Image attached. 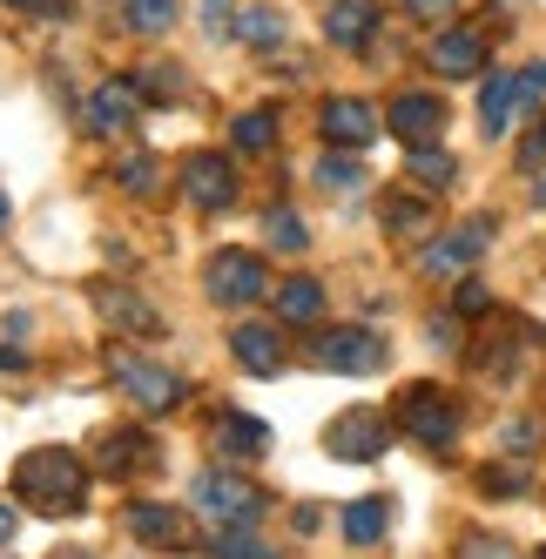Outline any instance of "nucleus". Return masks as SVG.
Listing matches in <instances>:
<instances>
[{
	"instance_id": "obj_1",
	"label": "nucleus",
	"mask_w": 546,
	"mask_h": 559,
	"mask_svg": "<svg viewBox=\"0 0 546 559\" xmlns=\"http://www.w3.org/2000/svg\"><path fill=\"white\" fill-rule=\"evenodd\" d=\"M88 478L95 465L82 452H68V445H34L14 459V499L27 512H48V519H68V512H82L88 506Z\"/></svg>"
},
{
	"instance_id": "obj_2",
	"label": "nucleus",
	"mask_w": 546,
	"mask_h": 559,
	"mask_svg": "<svg viewBox=\"0 0 546 559\" xmlns=\"http://www.w3.org/2000/svg\"><path fill=\"white\" fill-rule=\"evenodd\" d=\"M399 431H412L425 452H452L459 445V397L439 391V384H405L399 405H392Z\"/></svg>"
},
{
	"instance_id": "obj_3",
	"label": "nucleus",
	"mask_w": 546,
	"mask_h": 559,
	"mask_svg": "<svg viewBox=\"0 0 546 559\" xmlns=\"http://www.w3.org/2000/svg\"><path fill=\"white\" fill-rule=\"evenodd\" d=\"M115 384H122L149 418L176 412L182 397H189V378H182V371H169V365H155V357H142V350H115Z\"/></svg>"
},
{
	"instance_id": "obj_4",
	"label": "nucleus",
	"mask_w": 546,
	"mask_h": 559,
	"mask_svg": "<svg viewBox=\"0 0 546 559\" xmlns=\"http://www.w3.org/2000/svg\"><path fill=\"white\" fill-rule=\"evenodd\" d=\"M203 290H210V304H223V310H250V304L270 290V270H263L257 250H216L210 270H203Z\"/></svg>"
},
{
	"instance_id": "obj_5",
	"label": "nucleus",
	"mask_w": 546,
	"mask_h": 559,
	"mask_svg": "<svg viewBox=\"0 0 546 559\" xmlns=\"http://www.w3.org/2000/svg\"><path fill=\"white\" fill-rule=\"evenodd\" d=\"M310 365L344 371V378H365V371L384 365V337L365 331V324H337V331H324L318 344H310Z\"/></svg>"
},
{
	"instance_id": "obj_6",
	"label": "nucleus",
	"mask_w": 546,
	"mask_h": 559,
	"mask_svg": "<svg viewBox=\"0 0 546 559\" xmlns=\"http://www.w3.org/2000/svg\"><path fill=\"white\" fill-rule=\"evenodd\" d=\"M182 195L197 210H210V216H223V210H237V163H229L223 148H197L182 163Z\"/></svg>"
},
{
	"instance_id": "obj_7",
	"label": "nucleus",
	"mask_w": 546,
	"mask_h": 559,
	"mask_svg": "<svg viewBox=\"0 0 546 559\" xmlns=\"http://www.w3.org/2000/svg\"><path fill=\"white\" fill-rule=\"evenodd\" d=\"M189 499H197L210 519H257V512H263V492L250 486L244 472H229V465H210V472H197V486H189Z\"/></svg>"
},
{
	"instance_id": "obj_8",
	"label": "nucleus",
	"mask_w": 546,
	"mask_h": 559,
	"mask_svg": "<svg viewBox=\"0 0 546 559\" xmlns=\"http://www.w3.org/2000/svg\"><path fill=\"white\" fill-rule=\"evenodd\" d=\"M384 445H392V418L358 405V412H337L331 431H324V452L331 459H384Z\"/></svg>"
},
{
	"instance_id": "obj_9",
	"label": "nucleus",
	"mask_w": 546,
	"mask_h": 559,
	"mask_svg": "<svg viewBox=\"0 0 546 559\" xmlns=\"http://www.w3.org/2000/svg\"><path fill=\"white\" fill-rule=\"evenodd\" d=\"M486 243H492V223H459L452 236H432V243H425L418 270H425V276H465V270L479 263Z\"/></svg>"
},
{
	"instance_id": "obj_10",
	"label": "nucleus",
	"mask_w": 546,
	"mask_h": 559,
	"mask_svg": "<svg viewBox=\"0 0 546 559\" xmlns=\"http://www.w3.org/2000/svg\"><path fill=\"white\" fill-rule=\"evenodd\" d=\"M318 129H324V142H337V148H371L378 108H371L365 95H331V102L318 108Z\"/></svg>"
},
{
	"instance_id": "obj_11",
	"label": "nucleus",
	"mask_w": 546,
	"mask_h": 559,
	"mask_svg": "<svg viewBox=\"0 0 546 559\" xmlns=\"http://www.w3.org/2000/svg\"><path fill=\"white\" fill-rule=\"evenodd\" d=\"M155 465H163V452H155L149 431H102L95 472H108V478H135V472H155Z\"/></svg>"
},
{
	"instance_id": "obj_12",
	"label": "nucleus",
	"mask_w": 546,
	"mask_h": 559,
	"mask_svg": "<svg viewBox=\"0 0 546 559\" xmlns=\"http://www.w3.org/2000/svg\"><path fill=\"white\" fill-rule=\"evenodd\" d=\"M122 526H129L142 546H155V552H182V546H189V519H182L176 506H155V499H135V506L122 512Z\"/></svg>"
},
{
	"instance_id": "obj_13",
	"label": "nucleus",
	"mask_w": 546,
	"mask_h": 559,
	"mask_svg": "<svg viewBox=\"0 0 546 559\" xmlns=\"http://www.w3.org/2000/svg\"><path fill=\"white\" fill-rule=\"evenodd\" d=\"M88 297L102 304V317H108L115 331H135V337H163V331H169V324H163V310L142 304V297H135V290H122V284H95Z\"/></svg>"
},
{
	"instance_id": "obj_14",
	"label": "nucleus",
	"mask_w": 546,
	"mask_h": 559,
	"mask_svg": "<svg viewBox=\"0 0 546 559\" xmlns=\"http://www.w3.org/2000/svg\"><path fill=\"white\" fill-rule=\"evenodd\" d=\"M384 129H392L399 142H432L446 129V102L439 95H425V88H405L392 102V115H384Z\"/></svg>"
},
{
	"instance_id": "obj_15",
	"label": "nucleus",
	"mask_w": 546,
	"mask_h": 559,
	"mask_svg": "<svg viewBox=\"0 0 546 559\" xmlns=\"http://www.w3.org/2000/svg\"><path fill=\"white\" fill-rule=\"evenodd\" d=\"M229 357H237L250 378H277L284 371V337L270 324H237L229 331Z\"/></svg>"
},
{
	"instance_id": "obj_16",
	"label": "nucleus",
	"mask_w": 546,
	"mask_h": 559,
	"mask_svg": "<svg viewBox=\"0 0 546 559\" xmlns=\"http://www.w3.org/2000/svg\"><path fill=\"white\" fill-rule=\"evenodd\" d=\"M425 61H432L439 74H479L486 68V34L479 27H446V34H432Z\"/></svg>"
},
{
	"instance_id": "obj_17",
	"label": "nucleus",
	"mask_w": 546,
	"mask_h": 559,
	"mask_svg": "<svg viewBox=\"0 0 546 559\" xmlns=\"http://www.w3.org/2000/svg\"><path fill=\"white\" fill-rule=\"evenodd\" d=\"M82 122L95 135H122L135 122V82H102L88 102H82Z\"/></svg>"
},
{
	"instance_id": "obj_18",
	"label": "nucleus",
	"mask_w": 546,
	"mask_h": 559,
	"mask_svg": "<svg viewBox=\"0 0 546 559\" xmlns=\"http://www.w3.org/2000/svg\"><path fill=\"white\" fill-rule=\"evenodd\" d=\"M526 108L520 95V68H506V74H486V95H479V129L486 135H506V122Z\"/></svg>"
},
{
	"instance_id": "obj_19",
	"label": "nucleus",
	"mask_w": 546,
	"mask_h": 559,
	"mask_svg": "<svg viewBox=\"0 0 546 559\" xmlns=\"http://www.w3.org/2000/svg\"><path fill=\"white\" fill-rule=\"evenodd\" d=\"M210 438H216V452H229V459H257V452H270V425H257L250 412H216Z\"/></svg>"
},
{
	"instance_id": "obj_20",
	"label": "nucleus",
	"mask_w": 546,
	"mask_h": 559,
	"mask_svg": "<svg viewBox=\"0 0 546 559\" xmlns=\"http://www.w3.org/2000/svg\"><path fill=\"white\" fill-rule=\"evenodd\" d=\"M229 41H244V48H257V55H277V48L290 41V27H284L277 8H237V27H229Z\"/></svg>"
},
{
	"instance_id": "obj_21",
	"label": "nucleus",
	"mask_w": 546,
	"mask_h": 559,
	"mask_svg": "<svg viewBox=\"0 0 546 559\" xmlns=\"http://www.w3.org/2000/svg\"><path fill=\"white\" fill-rule=\"evenodd\" d=\"M324 34L337 48H365L378 34V8H371V0H337V8L324 14Z\"/></svg>"
},
{
	"instance_id": "obj_22",
	"label": "nucleus",
	"mask_w": 546,
	"mask_h": 559,
	"mask_svg": "<svg viewBox=\"0 0 546 559\" xmlns=\"http://www.w3.org/2000/svg\"><path fill=\"white\" fill-rule=\"evenodd\" d=\"M384 229H392L399 243H418V236L432 229V203H425V195H412V189L384 195Z\"/></svg>"
},
{
	"instance_id": "obj_23",
	"label": "nucleus",
	"mask_w": 546,
	"mask_h": 559,
	"mask_svg": "<svg viewBox=\"0 0 546 559\" xmlns=\"http://www.w3.org/2000/svg\"><path fill=\"white\" fill-rule=\"evenodd\" d=\"M270 297H277L284 324H318V310H324V284H310V276H284Z\"/></svg>"
},
{
	"instance_id": "obj_24",
	"label": "nucleus",
	"mask_w": 546,
	"mask_h": 559,
	"mask_svg": "<svg viewBox=\"0 0 546 559\" xmlns=\"http://www.w3.org/2000/svg\"><path fill=\"white\" fill-rule=\"evenodd\" d=\"M384 526H392V499H351L344 506V539L351 546H378Z\"/></svg>"
},
{
	"instance_id": "obj_25",
	"label": "nucleus",
	"mask_w": 546,
	"mask_h": 559,
	"mask_svg": "<svg viewBox=\"0 0 546 559\" xmlns=\"http://www.w3.org/2000/svg\"><path fill=\"white\" fill-rule=\"evenodd\" d=\"M210 552H216V559H277V552H270V539H257L250 519H216Z\"/></svg>"
},
{
	"instance_id": "obj_26",
	"label": "nucleus",
	"mask_w": 546,
	"mask_h": 559,
	"mask_svg": "<svg viewBox=\"0 0 546 559\" xmlns=\"http://www.w3.org/2000/svg\"><path fill=\"white\" fill-rule=\"evenodd\" d=\"M229 142H237L244 155H270V148H277V115H270V108H244L237 122H229Z\"/></svg>"
},
{
	"instance_id": "obj_27",
	"label": "nucleus",
	"mask_w": 546,
	"mask_h": 559,
	"mask_svg": "<svg viewBox=\"0 0 546 559\" xmlns=\"http://www.w3.org/2000/svg\"><path fill=\"white\" fill-rule=\"evenodd\" d=\"M176 14H182V0H122V21L135 27V34H169L176 27Z\"/></svg>"
},
{
	"instance_id": "obj_28",
	"label": "nucleus",
	"mask_w": 546,
	"mask_h": 559,
	"mask_svg": "<svg viewBox=\"0 0 546 559\" xmlns=\"http://www.w3.org/2000/svg\"><path fill=\"white\" fill-rule=\"evenodd\" d=\"M405 169H412V182H425V189H446L452 176H459V163L446 148H432V142H412V155H405Z\"/></svg>"
},
{
	"instance_id": "obj_29",
	"label": "nucleus",
	"mask_w": 546,
	"mask_h": 559,
	"mask_svg": "<svg viewBox=\"0 0 546 559\" xmlns=\"http://www.w3.org/2000/svg\"><path fill=\"white\" fill-rule=\"evenodd\" d=\"M452 559H520V552H513V539H499V533H465Z\"/></svg>"
},
{
	"instance_id": "obj_30",
	"label": "nucleus",
	"mask_w": 546,
	"mask_h": 559,
	"mask_svg": "<svg viewBox=\"0 0 546 559\" xmlns=\"http://www.w3.org/2000/svg\"><path fill=\"white\" fill-rule=\"evenodd\" d=\"M155 176H163V169H155V155H129V163H115V182L135 189V195H149V189H155Z\"/></svg>"
},
{
	"instance_id": "obj_31",
	"label": "nucleus",
	"mask_w": 546,
	"mask_h": 559,
	"mask_svg": "<svg viewBox=\"0 0 546 559\" xmlns=\"http://www.w3.org/2000/svg\"><path fill=\"white\" fill-rule=\"evenodd\" d=\"M479 492H486V499H520V492H526V472H513V465H486Z\"/></svg>"
},
{
	"instance_id": "obj_32",
	"label": "nucleus",
	"mask_w": 546,
	"mask_h": 559,
	"mask_svg": "<svg viewBox=\"0 0 546 559\" xmlns=\"http://www.w3.org/2000/svg\"><path fill=\"white\" fill-rule=\"evenodd\" d=\"M263 236H270L277 250H304V223H297L290 210H270V216H263Z\"/></svg>"
},
{
	"instance_id": "obj_33",
	"label": "nucleus",
	"mask_w": 546,
	"mask_h": 559,
	"mask_svg": "<svg viewBox=\"0 0 546 559\" xmlns=\"http://www.w3.org/2000/svg\"><path fill=\"white\" fill-rule=\"evenodd\" d=\"M203 27H210V41H229V27H237V8H229V0H203Z\"/></svg>"
},
{
	"instance_id": "obj_34",
	"label": "nucleus",
	"mask_w": 546,
	"mask_h": 559,
	"mask_svg": "<svg viewBox=\"0 0 546 559\" xmlns=\"http://www.w3.org/2000/svg\"><path fill=\"white\" fill-rule=\"evenodd\" d=\"M358 176H365V169H358V163H344V155H331V163L318 169V182H324V189H351Z\"/></svg>"
},
{
	"instance_id": "obj_35",
	"label": "nucleus",
	"mask_w": 546,
	"mask_h": 559,
	"mask_svg": "<svg viewBox=\"0 0 546 559\" xmlns=\"http://www.w3.org/2000/svg\"><path fill=\"white\" fill-rule=\"evenodd\" d=\"M499 445H513V452H533V445H539V425H533V418H513V425L499 431Z\"/></svg>"
},
{
	"instance_id": "obj_36",
	"label": "nucleus",
	"mask_w": 546,
	"mask_h": 559,
	"mask_svg": "<svg viewBox=\"0 0 546 559\" xmlns=\"http://www.w3.org/2000/svg\"><path fill=\"white\" fill-rule=\"evenodd\" d=\"M14 14H34V21H68V0H8Z\"/></svg>"
},
{
	"instance_id": "obj_37",
	"label": "nucleus",
	"mask_w": 546,
	"mask_h": 559,
	"mask_svg": "<svg viewBox=\"0 0 546 559\" xmlns=\"http://www.w3.org/2000/svg\"><path fill=\"white\" fill-rule=\"evenodd\" d=\"M486 304H492V297H486L479 284H459V297H452V310H459V317H486Z\"/></svg>"
},
{
	"instance_id": "obj_38",
	"label": "nucleus",
	"mask_w": 546,
	"mask_h": 559,
	"mask_svg": "<svg viewBox=\"0 0 546 559\" xmlns=\"http://www.w3.org/2000/svg\"><path fill=\"white\" fill-rule=\"evenodd\" d=\"M399 8H405V14H418V21H446L459 0H399Z\"/></svg>"
},
{
	"instance_id": "obj_39",
	"label": "nucleus",
	"mask_w": 546,
	"mask_h": 559,
	"mask_svg": "<svg viewBox=\"0 0 546 559\" xmlns=\"http://www.w3.org/2000/svg\"><path fill=\"white\" fill-rule=\"evenodd\" d=\"M520 163H526V169H546V122H539V129L526 135V148H520Z\"/></svg>"
},
{
	"instance_id": "obj_40",
	"label": "nucleus",
	"mask_w": 546,
	"mask_h": 559,
	"mask_svg": "<svg viewBox=\"0 0 546 559\" xmlns=\"http://www.w3.org/2000/svg\"><path fill=\"white\" fill-rule=\"evenodd\" d=\"M14 526H21V519H14V506H0V546L14 539Z\"/></svg>"
},
{
	"instance_id": "obj_41",
	"label": "nucleus",
	"mask_w": 546,
	"mask_h": 559,
	"mask_svg": "<svg viewBox=\"0 0 546 559\" xmlns=\"http://www.w3.org/2000/svg\"><path fill=\"white\" fill-rule=\"evenodd\" d=\"M48 559H95V552H88V546H55Z\"/></svg>"
},
{
	"instance_id": "obj_42",
	"label": "nucleus",
	"mask_w": 546,
	"mask_h": 559,
	"mask_svg": "<svg viewBox=\"0 0 546 559\" xmlns=\"http://www.w3.org/2000/svg\"><path fill=\"white\" fill-rule=\"evenodd\" d=\"M0 223H8V195H0Z\"/></svg>"
}]
</instances>
